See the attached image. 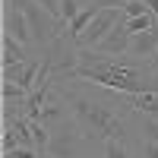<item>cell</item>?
Here are the masks:
<instances>
[{"label":"cell","instance_id":"17","mask_svg":"<svg viewBox=\"0 0 158 158\" xmlns=\"http://www.w3.org/2000/svg\"><path fill=\"white\" fill-rule=\"evenodd\" d=\"M139 152H142V158H158V142H152V139H146V136H142Z\"/></svg>","mask_w":158,"mask_h":158},{"label":"cell","instance_id":"2","mask_svg":"<svg viewBox=\"0 0 158 158\" xmlns=\"http://www.w3.org/2000/svg\"><path fill=\"white\" fill-rule=\"evenodd\" d=\"M85 136L76 130V123L70 120V123H63V127H57L54 133H51V142H48V158H79V149L85 146Z\"/></svg>","mask_w":158,"mask_h":158},{"label":"cell","instance_id":"10","mask_svg":"<svg viewBox=\"0 0 158 158\" xmlns=\"http://www.w3.org/2000/svg\"><path fill=\"white\" fill-rule=\"evenodd\" d=\"M98 10H101V6H95V3H85V6H82V13H79V16L67 25V29H70V32H67V38H70V41H79V35H82L89 25H92V19L98 16Z\"/></svg>","mask_w":158,"mask_h":158},{"label":"cell","instance_id":"16","mask_svg":"<svg viewBox=\"0 0 158 158\" xmlns=\"http://www.w3.org/2000/svg\"><path fill=\"white\" fill-rule=\"evenodd\" d=\"M3 158H44V155H38V149L19 146V149H13V152H3Z\"/></svg>","mask_w":158,"mask_h":158},{"label":"cell","instance_id":"12","mask_svg":"<svg viewBox=\"0 0 158 158\" xmlns=\"http://www.w3.org/2000/svg\"><path fill=\"white\" fill-rule=\"evenodd\" d=\"M101 158H133V152H130V142L123 139H108L101 149Z\"/></svg>","mask_w":158,"mask_h":158},{"label":"cell","instance_id":"7","mask_svg":"<svg viewBox=\"0 0 158 158\" xmlns=\"http://www.w3.org/2000/svg\"><path fill=\"white\" fill-rule=\"evenodd\" d=\"M130 44H133V35L127 32V25L123 22H117L114 29L108 32V38H104V41L95 48V51H101V54H130Z\"/></svg>","mask_w":158,"mask_h":158},{"label":"cell","instance_id":"13","mask_svg":"<svg viewBox=\"0 0 158 158\" xmlns=\"http://www.w3.org/2000/svg\"><path fill=\"white\" fill-rule=\"evenodd\" d=\"M82 0H60V29H67V25L82 13Z\"/></svg>","mask_w":158,"mask_h":158},{"label":"cell","instance_id":"9","mask_svg":"<svg viewBox=\"0 0 158 158\" xmlns=\"http://www.w3.org/2000/svg\"><path fill=\"white\" fill-rule=\"evenodd\" d=\"M155 51H158V29L152 32H142V35H133V44H130V54H136L142 60H152L155 57Z\"/></svg>","mask_w":158,"mask_h":158},{"label":"cell","instance_id":"8","mask_svg":"<svg viewBox=\"0 0 158 158\" xmlns=\"http://www.w3.org/2000/svg\"><path fill=\"white\" fill-rule=\"evenodd\" d=\"M25 60H32L29 48L19 44L13 35L3 32V70H6V67H19V63H25Z\"/></svg>","mask_w":158,"mask_h":158},{"label":"cell","instance_id":"6","mask_svg":"<svg viewBox=\"0 0 158 158\" xmlns=\"http://www.w3.org/2000/svg\"><path fill=\"white\" fill-rule=\"evenodd\" d=\"M117 98L133 114H142V117H158V92H146V95H130V92H114Z\"/></svg>","mask_w":158,"mask_h":158},{"label":"cell","instance_id":"15","mask_svg":"<svg viewBox=\"0 0 158 158\" xmlns=\"http://www.w3.org/2000/svg\"><path fill=\"white\" fill-rule=\"evenodd\" d=\"M146 13H152L146 0H127L123 3V19H136V16H146Z\"/></svg>","mask_w":158,"mask_h":158},{"label":"cell","instance_id":"14","mask_svg":"<svg viewBox=\"0 0 158 158\" xmlns=\"http://www.w3.org/2000/svg\"><path fill=\"white\" fill-rule=\"evenodd\" d=\"M0 92H3V101H25L32 95V92L22 89L19 82H6V79H3V89H0Z\"/></svg>","mask_w":158,"mask_h":158},{"label":"cell","instance_id":"19","mask_svg":"<svg viewBox=\"0 0 158 158\" xmlns=\"http://www.w3.org/2000/svg\"><path fill=\"white\" fill-rule=\"evenodd\" d=\"M146 3H149V10L155 13V16H158V0H146Z\"/></svg>","mask_w":158,"mask_h":158},{"label":"cell","instance_id":"4","mask_svg":"<svg viewBox=\"0 0 158 158\" xmlns=\"http://www.w3.org/2000/svg\"><path fill=\"white\" fill-rule=\"evenodd\" d=\"M3 32H6V35H13L19 44H25V48H35L32 25H29V19H25L22 6H16L13 0H3Z\"/></svg>","mask_w":158,"mask_h":158},{"label":"cell","instance_id":"1","mask_svg":"<svg viewBox=\"0 0 158 158\" xmlns=\"http://www.w3.org/2000/svg\"><path fill=\"white\" fill-rule=\"evenodd\" d=\"M60 92H63V98L70 101V114H73L76 130L89 142H95V139H101V142L123 139L127 142V123H123V117L117 111H111V104H104L95 95H85V92L76 89V85H60Z\"/></svg>","mask_w":158,"mask_h":158},{"label":"cell","instance_id":"3","mask_svg":"<svg viewBox=\"0 0 158 158\" xmlns=\"http://www.w3.org/2000/svg\"><path fill=\"white\" fill-rule=\"evenodd\" d=\"M117 22H123V10H98V16L92 19V25H89L82 35H79V41H76V44H79V48H92V51H95V48L104 41V38H108V32L114 29Z\"/></svg>","mask_w":158,"mask_h":158},{"label":"cell","instance_id":"18","mask_svg":"<svg viewBox=\"0 0 158 158\" xmlns=\"http://www.w3.org/2000/svg\"><path fill=\"white\" fill-rule=\"evenodd\" d=\"M38 3H41V6L51 13V16H54V19L60 22V0H38Z\"/></svg>","mask_w":158,"mask_h":158},{"label":"cell","instance_id":"11","mask_svg":"<svg viewBox=\"0 0 158 158\" xmlns=\"http://www.w3.org/2000/svg\"><path fill=\"white\" fill-rule=\"evenodd\" d=\"M123 25H127L130 35H142V32L158 29V16L155 13H146V16H136V19H123Z\"/></svg>","mask_w":158,"mask_h":158},{"label":"cell","instance_id":"20","mask_svg":"<svg viewBox=\"0 0 158 158\" xmlns=\"http://www.w3.org/2000/svg\"><path fill=\"white\" fill-rule=\"evenodd\" d=\"M149 63H152V70H155V73H158V51H155V57H152V60H149Z\"/></svg>","mask_w":158,"mask_h":158},{"label":"cell","instance_id":"5","mask_svg":"<svg viewBox=\"0 0 158 158\" xmlns=\"http://www.w3.org/2000/svg\"><path fill=\"white\" fill-rule=\"evenodd\" d=\"M38 73H41V57H32V60H25V63H19V67H6L3 70V79L6 82H19L22 89H35V82H38Z\"/></svg>","mask_w":158,"mask_h":158}]
</instances>
